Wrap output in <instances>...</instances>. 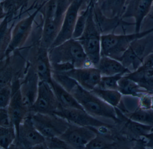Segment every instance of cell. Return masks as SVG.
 Returning a JSON list of instances; mask_svg holds the SVG:
<instances>
[{"mask_svg":"<svg viewBox=\"0 0 153 149\" xmlns=\"http://www.w3.org/2000/svg\"><path fill=\"white\" fill-rule=\"evenodd\" d=\"M48 55L51 65L68 64L75 68L94 66L88 60L78 40L73 38L50 48Z\"/></svg>","mask_w":153,"mask_h":149,"instance_id":"1","label":"cell"},{"mask_svg":"<svg viewBox=\"0 0 153 149\" xmlns=\"http://www.w3.org/2000/svg\"><path fill=\"white\" fill-rule=\"evenodd\" d=\"M84 110L94 117L111 118L116 123L119 121L116 108L104 101L89 91L77 84L71 91Z\"/></svg>","mask_w":153,"mask_h":149,"instance_id":"2","label":"cell"},{"mask_svg":"<svg viewBox=\"0 0 153 149\" xmlns=\"http://www.w3.org/2000/svg\"><path fill=\"white\" fill-rule=\"evenodd\" d=\"M152 32L153 28L139 33L130 34H103L101 35V56H107L117 60L134 40L144 37Z\"/></svg>","mask_w":153,"mask_h":149,"instance_id":"3","label":"cell"},{"mask_svg":"<svg viewBox=\"0 0 153 149\" xmlns=\"http://www.w3.org/2000/svg\"><path fill=\"white\" fill-rule=\"evenodd\" d=\"M102 33L95 20L93 6L90 10L84 33L79 39L88 60L96 67L101 57V41Z\"/></svg>","mask_w":153,"mask_h":149,"instance_id":"4","label":"cell"},{"mask_svg":"<svg viewBox=\"0 0 153 149\" xmlns=\"http://www.w3.org/2000/svg\"><path fill=\"white\" fill-rule=\"evenodd\" d=\"M153 52V32L134 40L122 55L118 59L131 72L137 70L145 57Z\"/></svg>","mask_w":153,"mask_h":149,"instance_id":"5","label":"cell"},{"mask_svg":"<svg viewBox=\"0 0 153 149\" xmlns=\"http://www.w3.org/2000/svg\"><path fill=\"white\" fill-rule=\"evenodd\" d=\"M29 114L34 125L45 138L59 137L70 124L67 119L56 114Z\"/></svg>","mask_w":153,"mask_h":149,"instance_id":"6","label":"cell"},{"mask_svg":"<svg viewBox=\"0 0 153 149\" xmlns=\"http://www.w3.org/2000/svg\"><path fill=\"white\" fill-rule=\"evenodd\" d=\"M45 137L36 128L30 114L19 126L17 139L11 148L18 149H47Z\"/></svg>","mask_w":153,"mask_h":149,"instance_id":"7","label":"cell"},{"mask_svg":"<svg viewBox=\"0 0 153 149\" xmlns=\"http://www.w3.org/2000/svg\"><path fill=\"white\" fill-rule=\"evenodd\" d=\"M60 107L51 84L47 82L39 80L37 97L30 108V113L53 114Z\"/></svg>","mask_w":153,"mask_h":149,"instance_id":"8","label":"cell"},{"mask_svg":"<svg viewBox=\"0 0 153 149\" xmlns=\"http://www.w3.org/2000/svg\"><path fill=\"white\" fill-rule=\"evenodd\" d=\"M94 128L70 124L65 132L59 137L71 149H85L87 145L96 137Z\"/></svg>","mask_w":153,"mask_h":149,"instance_id":"9","label":"cell"},{"mask_svg":"<svg viewBox=\"0 0 153 149\" xmlns=\"http://www.w3.org/2000/svg\"><path fill=\"white\" fill-rule=\"evenodd\" d=\"M54 114L67 119L71 124L98 128L102 127H112L113 125L104 123L94 117L83 109L67 108L61 106L59 109Z\"/></svg>","mask_w":153,"mask_h":149,"instance_id":"10","label":"cell"},{"mask_svg":"<svg viewBox=\"0 0 153 149\" xmlns=\"http://www.w3.org/2000/svg\"><path fill=\"white\" fill-rule=\"evenodd\" d=\"M119 121L114 126L118 131L131 141L142 139L151 132L153 127L135 122L127 117L118 107H115Z\"/></svg>","mask_w":153,"mask_h":149,"instance_id":"11","label":"cell"},{"mask_svg":"<svg viewBox=\"0 0 153 149\" xmlns=\"http://www.w3.org/2000/svg\"><path fill=\"white\" fill-rule=\"evenodd\" d=\"M41 8L42 7L38 8L33 13L23 19L16 25L11 33L10 42L3 57L7 58L14 50L24 44L30 33L35 18Z\"/></svg>","mask_w":153,"mask_h":149,"instance_id":"12","label":"cell"},{"mask_svg":"<svg viewBox=\"0 0 153 149\" xmlns=\"http://www.w3.org/2000/svg\"><path fill=\"white\" fill-rule=\"evenodd\" d=\"M60 73L70 77L82 88L89 91H92L98 86L102 77L100 71L95 66L74 68Z\"/></svg>","mask_w":153,"mask_h":149,"instance_id":"13","label":"cell"},{"mask_svg":"<svg viewBox=\"0 0 153 149\" xmlns=\"http://www.w3.org/2000/svg\"><path fill=\"white\" fill-rule=\"evenodd\" d=\"M20 84L18 81L12 83L13 93L7 107L10 118L16 128L17 134L20 124L30 113L29 109L23 100L20 91Z\"/></svg>","mask_w":153,"mask_h":149,"instance_id":"14","label":"cell"},{"mask_svg":"<svg viewBox=\"0 0 153 149\" xmlns=\"http://www.w3.org/2000/svg\"><path fill=\"white\" fill-rule=\"evenodd\" d=\"M153 0H129L121 18H133L135 19V32H141L143 21L149 14Z\"/></svg>","mask_w":153,"mask_h":149,"instance_id":"15","label":"cell"},{"mask_svg":"<svg viewBox=\"0 0 153 149\" xmlns=\"http://www.w3.org/2000/svg\"><path fill=\"white\" fill-rule=\"evenodd\" d=\"M82 7L80 4L71 3L64 16L59 32L50 48L72 38L77 19Z\"/></svg>","mask_w":153,"mask_h":149,"instance_id":"16","label":"cell"},{"mask_svg":"<svg viewBox=\"0 0 153 149\" xmlns=\"http://www.w3.org/2000/svg\"><path fill=\"white\" fill-rule=\"evenodd\" d=\"M39 82L38 75L31 67L28 70L25 79L20 83V91L23 100L29 111L37 97Z\"/></svg>","mask_w":153,"mask_h":149,"instance_id":"17","label":"cell"},{"mask_svg":"<svg viewBox=\"0 0 153 149\" xmlns=\"http://www.w3.org/2000/svg\"><path fill=\"white\" fill-rule=\"evenodd\" d=\"M93 12L95 20L100 29L101 33H113L116 28L121 26L124 28L127 26L134 25L135 23H130L124 21L121 18H109L105 16L97 4L93 5Z\"/></svg>","mask_w":153,"mask_h":149,"instance_id":"18","label":"cell"},{"mask_svg":"<svg viewBox=\"0 0 153 149\" xmlns=\"http://www.w3.org/2000/svg\"><path fill=\"white\" fill-rule=\"evenodd\" d=\"M31 65L38 75L40 80L50 82L52 79V70L48 49L40 46Z\"/></svg>","mask_w":153,"mask_h":149,"instance_id":"19","label":"cell"},{"mask_svg":"<svg viewBox=\"0 0 153 149\" xmlns=\"http://www.w3.org/2000/svg\"><path fill=\"white\" fill-rule=\"evenodd\" d=\"M102 76H112L119 74H126L131 72L118 60L107 56H101L96 67Z\"/></svg>","mask_w":153,"mask_h":149,"instance_id":"20","label":"cell"},{"mask_svg":"<svg viewBox=\"0 0 153 149\" xmlns=\"http://www.w3.org/2000/svg\"><path fill=\"white\" fill-rule=\"evenodd\" d=\"M49 83L51 84L58 101L62 107L67 108L79 109H83V108L77 101L71 92L64 88L57 82L52 78Z\"/></svg>","mask_w":153,"mask_h":149,"instance_id":"21","label":"cell"},{"mask_svg":"<svg viewBox=\"0 0 153 149\" xmlns=\"http://www.w3.org/2000/svg\"><path fill=\"white\" fill-rule=\"evenodd\" d=\"M124 76L137 82L149 93L153 94V68L138 69Z\"/></svg>","mask_w":153,"mask_h":149,"instance_id":"22","label":"cell"},{"mask_svg":"<svg viewBox=\"0 0 153 149\" xmlns=\"http://www.w3.org/2000/svg\"><path fill=\"white\" fill-rule=\"evenodd\" d=\"M128 0H103L98 5L103 14L109 18H121Z\"/></svg>","mask_w":153,"mask_h":149,"instance_id":"23","label":"cell"},{"mask_svg":"<svg viewBox=\"0 0 153 149\" xmlns=\"http://www.w3.org/2000/svg\"><path fill=\"white\" fill-rule=\"evenodd\" d=\"M118 91L123 96H131L139 98L144 93L149 92L124 75L118 82Z\"/></svg>","mask_w":153,"mask_h":149,"instance_id":"24","label":"cell"},{"mask_svg":"<svg viewBox=\"0 0 153 149\" xmlns=\"http://www.w3.org/2000/svg\"><path fill=\"white\" fill-rule=\"evenodd\" d=\"M90 91L114 107H117L121 101L123 95L118 90L102 89L97 87Z\"/></svg>","mask_w":153,"mask_h":149,"instance_id":"25","label":"cell"},{"mask_svg":"<svg viewBox=\"0 0 153 149\" xmlns=\"http://www.w3.org/2000/svg\"><path fill=\"white\" fill-rule=\"evenodd\" d=\"M130 119L140 124L153 127V109H143L138 107L135 111L123 113Z\"/></svg>","mask_w":153,"mask_h":149,"instance_id":"26","label":"cell"},{"mask_svg":"<svg viewBox=\"0 0 153 149\" xmlns=\"http://www.w3.org/2000/svg\"><path fill=\"white\" fill-rule=\"evenodd\" d=\"M16 139L17 133L15 127H0V147L1 149L11 148Z\"/></svg>","mask_w":153,"mask_h":149,"instance_id":"27","label":"cell"},{"mask_svg":"<svg viewBox=\"0 0 153 149\" xmlns=\"http://www.w3.org/2000/svg\"><path fill=\"white\" fill-rule=\"evenodd\" d=\"M91 4L85 8H81L77 19L72 38L78 39L81 36L85 28Z\"/></svg>","mask_w":153,"mask_h":149,"instance_id":"28","label":"cell"},{"mask_svg":"<svg viewBox=\"0 0 153 149\" xmlns=\"http://www.w3.org/2000/svg\"><path fill=\"white\" fill-rule=\"evenodd\" d=\"M124 74H119L112 76H102L101 81L97 88L102 89L118 90V82Z\"/></svg>","mask_w":153,"mask_h":149,"instance_id":"29","label":"cell"},{"mask_svg":"<svg viewBox=\"0 0 153 149\" xmlns=\"http://www.w3.org/2000/svg\"><path fill=\"white\" fill-rule=\"evenodd\" d=\"M12 83H9L0 89V108H7L12 97Z\"/></svg>","mask_w":153,"mask_h":149,"instance_id":"30","label":"cell"},{"mask_svg":"<svg viewBox=\"0 0 153 149\" xmlns=\"http://www.w3.org/2000/svg\"><path fill=\"white\" fill-rule=\"evenodd\" d=\"M45 143L47 149H71L65 141L59 136L46 137Z\"/></svg>","mask_w":153,"mask_h":149,"instance_id":"31","label":"cell"},{"mask_svg":"<svg viewBox=\"0 0 153 149\" xmlns=\"http://www.w3.org/2000/svg\"><path fill=\"white\" fill-rule=\"evenodd\" d=\"M153 94L147 92L144 93L138 98V107L141 109H151L153 103Z\"/></svg>","mask_w":153,"mask_h":149,"instance_id":"32","label":"cell"},{"mask_svg":"<svg viewBox=\"0 0 153 149\" xmlns=\"http://www.w3.org/2000/svg\"><path fill=\"white\" fill-rule=\"evenodd\" d=\"M12 126L14 125L10 118L7 107L0 108V127H9Z\"/></svg>","mask_w":153,"mask_h":149,"instance_id":"33","label":"cell"},{"mask_svg":"<svg viewBox=\"0 0 153 149\" xmlns=\"http://www.w3.org/2000/svg\"><path fill=\"white\" fill-rule=\"evenodd\" d=\"M153 68V52L149 54L143 60L141 66L138 68L140 69Z\"/></svg>","mask_w":153,"mask_h":149,"instance_id":"34","label":"cell"},{"mask_svg":"<svg viewBox=\"0 0 153 149\" xmlns=\"http://www.w3.org/2000/svg\"><path fill=\"white\" fill-rule=\"evenodd\" d=\"M146 141V148L153 149V131L144 136Z\"/></svg>","mask_w":153,"mask_h":149,"instance_id":"35","label":"cell"},{"mask_svg":"<svg viewBox=\"0 0 153 149\" xmlns=\"http://www.w3.org/2000/svg\"><path fill=\"white\" fill-rule=\"evenodd\" d=\"M151 22V23L153 24V3L151 7V10L149 12V14L147 16L146 18L143 21V23H148Z\"/></svg>","mask_w":153,"mask_h":149,"instance_id":"36","label":"cell"},{"mask_svg":"<svg viewBox=\"0 0 153 149\" xmlns=\"http://www.w3.org/2000/svg\"><path fill=\"white\" fill-rule=\"evenodd\" d=\"M71 3H75L84 6V4L85 5H88V4L87 1L86 0H70Z\"/></svg>","mask_w":153,"mask_h":149,"instance_id":"37","label":"cell"},{"mask_svg":"<svg viewBox=\"0 0 153 149\" xmlns=\"http://www.w3.org/2000/svg\"><path fill=\"white\" fill-rule=\"evenodd\" d=\"M103 0H89V3L92 4V5H99Z\"/></svg>","mask_w":153,"mask_h":149,"instance_id":"38","label":"cell"},{"mask_svg":"<svg viewBox=\"0 0 153 149\" xmlns=\"http://www.w3.org/2000/svg\"><path fill=\"white\" fill-rule=\"evenodd\" d=\"M6 0H1V2H4V1H6Z\"/></svg>","mask_w":153,"mask_h":149,"instance_id":"39","label":"cell"},{"mask_svg":"<svg viewBox=\"0 0 153 149\" xmlns=\"http://www.w3.org/2000/svg\"><path fill=\"white\" fill-rule=\"evenodd\" d=\"M152 98H153V103H152V109H153V95H152Z\"/></svg>","mask_w":153,"mask_h":149,"instance_id":"40","label":"cell"},{"mask_svg":"<svg viewBox=\"0 0 153 149\" xmlns=\"http://www.w3.org/2000/svg\"><path fill=\"white\" fill-rule=\"evenodd\" d=\"M87 1V2H88V3H89V0H86Z\"/></svg>","mask_w":153,"mask_h":149,"instance_id":"41","label":"cell"},{"mask_svg":"<svg viewBox=\"0 0 153 149\" xmlns=\"http://www.w3.org/2000/svg\"><path fill=\"white\" fill-rule=\"evenodd\" d=\"M153 131V127L152 128V130H151V131Z\"/></svg>","mask_w":153,"mask_h":149,"instance_id":"42","label":"cell"},{"mask_svg":"<svg viewBox=\"0 0 153 149\" xmlns=\"http://www.w3.org/2000/svg\"><path fill=\"white\" fill-rule=\"evenodd\" d=\"M128 1H129V0H128V1H127V2H128Z\"/></svg>","mask_w":153,"mask_h":149,"instance_id":"43","label":"cell"}]
</instances>
